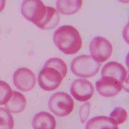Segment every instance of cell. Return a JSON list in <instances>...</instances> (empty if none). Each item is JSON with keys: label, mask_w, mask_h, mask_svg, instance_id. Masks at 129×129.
Returning <instances> with one entry per match:
<instances>
[{"label": "cell", "mask_w": 129, "mask_h": 129, "mask_svg": "<svg viewBox=\"0 0 129 129\" xmlns=\"http://www.w3.org/2000/svg\"><path fill=\"white\" fill-rule=\"evenodd\" d=\"M53 40L57 47L67 55L76 53L82 47V40L79 33L70 25L58 28L54 33Z\"/></svg>", "instance_id": "6da1fadb"}, {"label": "cell", "mask_w": 129, "mask_h": 129, "mask_svg": "<svg viewBox=\"0 0 129 129\" xmlns=\"http://www.w3.org/2000/svg\"><path fill=\"white\" fill-rule=\"evenodd\" d=\"M47 11V6L40 0L23 1L21 4L22 15L27 20L37 26L44 19Z\"/></svg>", "instance_id": "277c9868"}, {"label": "cell", "mask_w": 129, "mask_h": 129, "mask_svg": "<svg viewBox=\"0 0 129 129\" xmlns=\"http://www.w3.org/2000/svg\"><path fill=\"white\" fill-rule=\"evenodd\" d=\"M86 129H119L118 125L110 117L98 116L90 119L86 125Z\"/></svg>", "instance_id": "4fadbf2b"}, {"label": "cell", "mask_w": 129, "mask_h": 129, "mask_svg": "<svg viewBox=\"0 0 129 129\" xmlns=\"http://www.w3.org/2000/svg\"><path fill=\"white\" fill-rule=\"evenodd\" d=\"M26 106L25 98L22 93L17 91H13L10 99L5 105L6 110L13 113H21L25 110Z\"/></svg>", "instance_id": "7c38bea8"}, {"label": "cell", "mask_w": 129, "mask_h": 129, "mask_svg": "<svg viewBox=\"0 0 129 129\" xmlns=\"http://www.w3.org/2000/svg\"><path fill=\"white\" fill-rule=\"evenodd\" d=\"M13 82L15 86L19 90L28 92L34 88L36 79L32 71L27 68H20L14 73Z\"/></svg>", "instance_id": "52a82bcc"}, {"label": "cell", "mask_w": 129, "mask_h": 129, "mask_svg": "<svg viewBox=\"0 0 129 129\" xmlns=\"http://www.w3.org/2000/svg\"><path fill=\"white\" fill-rule=\"evenodd\" d=\"M96 88L101 96L111 98L117 95L122 90L123 83L117 79L108 76L102 77L96 82Z\"/></svg>", "instance_id": "ba28073f"}, {"label": "cell", "mask_w": 129, "mask_h": 129, "mask_svg": "<svg viewBox=\"0 0 129 129\" xmlns=\"http://www.w3.org/2000/svg\"><path fill=\"white\" fill-rule=\"evenodd\" d=\"M13 91L6 82L0 80V105L8 102L12 95Z\"/></svg>", "instance_id": "ac0fdd59"}, {"label": "cell", "mask_w": 129, "mask_h": 129, "mask_svg": "<svg viewBox=\"0 0 129 129\" xmlns=\"http://www.w3.org/2000/svg\"><path fill=\"white\" fill-rule=\"evenodd\" d=\"M32 124L34 129H55L56 121L51 114L41 111L34 116Z\"/></svg>", "instance_id": "8fae6325"}, {"label": "cell", "mask_w": 129, "mask_h": 129, "mask_svg": "<svg viewBox=\"0 0 129 129\" xmlns=\"http://www.w3.org/2000/svg\"><path fill=\"white\" fill-rule=\"evenodd\" d=\"M82 1H57L56 7L58 11L64 15H72L78 12L82 5Z\"/></svg>", "instance_id": "9a60e30c"}, {"label": "cell", "mask_w": 129, "mask_h": 129, "mask_svg": "<svg viewBox=\"0 0 129 129\" xmlns=\"http://www.w3.org/2000/svg\"><path fill=\"white\" fill-rule=\"evenodd\" d=\"M101 64L96 62L91 56L82 55L74 58L71 63L72 73L82 78L95 76L100 70Z\"/></svg>", "instance_id": "7a4b0ae2"}, {"label": "cell", "mask_w": 129, "mask_h": 129, "mask_svg": "<svg viewBox=\"0 0 129 129\" xmlns=\"http://www.w3.org/2000/svg\"><path fill=\"white\" fill-rule=\"evenodd\" d=\"M101 76L113 77L123 83L127 77V72L125 68L117 62H110L105 65L101 71Z\"/></svg>", "instance_id": "30bf717a"}, {"label": "cell", "mask_w": 129, "mask_h": 129, "mask_svg": "<svg viewBox=\"0 0 129 129\" xmlns=\"http://www.w3.org/2000/svg\"><path fill=\"white\" fill-rule=\"evenodd\" d=\"M14 126L13 118L6 109L0 108V129H13Z\"/></svg>", "instance_id": "e0dca14e"}, {"label": "cell", "mask_w": 129, "mask_h": 129, "mask_svg": "<svg viewBox=\"0 0 129 129\" xmlns=\"http://www.w3.org/2000/svg\"><path fill=\"white\" fill-rule=\"evenodd\" d=\"M70 92L77 101H87L92 98L94 94V86L92 83L87 80L77 79L72 83Z\"/></svg>", "instance_id": "9c48e42d"}, {"label": "cell", "mask_w": 129, "mask_h": 129, "mask_svg": "<svg viewBox=\"0 0 129 129\" xmlns=\"http://www.w3.org/2000/svg\"><path fill=\"white\" fill-rule=\"evenodd\" d=\"M44 67H50L57 70L61 74L63 79L66 76L67 68L66 64L62 59L53 57L48 60Z\"/></svg>", "instance_id": "2e32d148"}, {"label": "cell", "mask_w": 129, "mask_h": 129, "mask_svg": "<svg viewBox=\"0 0 129 129\" xmlns=\"http://www.w3.org/2000/svg\"><path fill=\"white\" fill-rule=\"evenodd\" d=\"M89 111V103H85L82 105L80 110V115L82 123L85 122L88 116Z\"/></svg>", "instance_id": "ffe728a7"}, {"label": "cell", "mask_w": 129, "mask_h": 129, "mask_svg": "<svg viewBox=\"0 0 129 129\" xmlns=\"http://www.w3.org/2000/svg\"><path fill=\"white\" fill-rule=\"evenodd\" d=\"M63 77L56 69L50 67H43L38 76L39 85L44 91H52L61 84Z\"/></svg>", "instance_id": "8992f818"}, {"label": "cell", "mask_w": 129, "mask_h": 129, "mask_svg": "<svg viewBox=\"0 0 129 129\" xmlns=\"http://www.w3.org/2000/svg\"><path fill=\"white\" fill-rule=\"evenodd\" d=\"M89 50L92 57L100 63L110 58L112 55L113 47L107 39L104 37L97 36L92 40Z\"/></svg>", "instance_id": "5b68a950"}, {"label": "cell", "mask_w": 129, "mask_h": 129, "mask_svg": "<svg viewBox=\"0 0 129 129\" xmlns=\"http://www.w3.org/2000/svg\"><path fill=\"white\" fill-rule=\"evenodd\" d=\"M110 117L117 125L124 123L128 118L127 111L122 107H116L110 115Z\"/></svg>", "instance_id": "d6986e66"}, {"label": "cell", "mask_w": 129, "mask_h": 129, "mask_svg": "<svg viewBox=\"0 0 129 129\" xmlns=\"http://www.w3.org/2000/svg\"><path fill=\"white\" fill-rule=\"evenodd\" d=\"M49 109L55 115L59 117L68 116L72 111L74 101L69 94L58 92L53 94L48 103Z\"/></svg>", "instance_id": "3957f363"}, {"label": "cell", "mask_w": 129, "mask_h": 129, "mask_svg": "<svg viewBox=\"0 0 129 129\" xmlns=\"http://www.w3.org/2000/svg\"><path fill=\"white\" fill-rule=\"evenodd\" d=\"M5 0H0V12H1L4 8L5 5Z\"/></svg>", "instance_id": "44dd1931"}, {"label": "cell", "mask_w": 129, "mask_h": 129, "mask_svg": "<svg viewBox=\"0 0 129 129\" xmlns=\"http://www.w3.org/2000/svg\"><path fill=\"white\" fill-rule=\"evenodd\" d=\"M60 15L57 11L52 7L47 6V11L44 19L37 26L43 30L55 28L59 23Z\"/></svg>", "instance_id": "5bb4252c"}]
</instances>
